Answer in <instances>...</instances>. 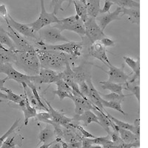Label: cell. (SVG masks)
I'll list each match as a JSON object with an SVG mask.
<instances>
[{"mask_svg":"<svg viewBox=\"0 0 148 148\" xmlns=\"http://www.w3.org/2000/svg\"><path fill=\"white\" fill-rule=\"evenodd\" d=\"M36 53L39 58L41 67L58 72L64 71L67 63H71L75 60L69 54L62 51L36 48Z\"/></svg>","mask_w":148,"mask_h":148,"instance_id":"cell-1","label":"cell"},{"mask_svg":"<svg viewBox=\"0 0 148 148\" xmlns=\"http://www.w3.org/2000/svg\"><path fill=\"white\" fill-rule=\"evenodd\" d=\"M16 51V60L14 63L18 69L25 72L28 76H36L39 74L40 63L36 50L30 51Z\"/></svg>","mask_w":148,"mask_h":148,"instance_id":"cell-2","label":"cell"},{"mask_svg":"<svg viewBox=\"0 0 148 148\" xmlns=\"http://www.w3.org/2000/svg\"><path fill=\"white\" fill-rule=\"evenodd\" d=\"M35 48L47 50V51H62L69 54L74 59H78L82 54V50L84 47L83 42H69L62 45H47L39 40L34 43Z\"/></svg>","mask_w":148,"mask_h":148,"instance_id":"cell-3","label":"cell"},{"mask_svg":"<svg viewBox=\"0 0 148 148\" xmlns=\"http://www.w3.org/2000/svg\"><path fill=\"white\" fill-rule=\"evenodd\" d=\"M84 23L85 26V36L82 39L84 45L89 43L91 45L93 42L100 41L102 38L107 36L104 31H102L99 26L98 25L95 18L88 16Z\"/></svg>","mask_w":148,"mask_h":148,"instance_id":"cell-4","label":"cell"},{"mask_svg":"<svg viewBox=\"0 0 148 148\" xmlns=\"http://www.w3.org/2000/svg\"><path fill=\"white\" fill-rule=\"evenodd\" d=\"M38 34L39 39L47 45H55L60 42H71L70 39L62 34V30L54 26L47 25L42 27L38 31Z\"/></svg>","mask_w":148,"mask_h":148,"instance_id":"cell-5","label":"cell"},{"mask_svg":"<svg viewBox=\"0 0 148 148\" xmlns=\"http://www.w3.org/2000/svg\"><path fill=\"white\" fill-rule=\"evenodd\" d=\"M40 3L41 13L39 14V18L34 22L27 24V25L32 27L36 32H38L42 27L47 25H51V24L57 23L59 21V18L53 13H47L46 11V9L45 8L44 0H40Z\"/></svg>","mask_w":148,"mask_h":148,"instance_id":"cell-6","label":"cell"},{"mask_svg":"<svg viewBox=\"0 0 148 148\" xmlns=\"http://www.w3.org/2000/svg\"><path fill=\"white\" fill-rule=\"evenodd\" d=\"M0 73L6 74L8 80H14L22 85L25 84L27 87L28 84L33 82L32 76L18 72L13 67L11 63H0Z\"/></svg>","mask_w":148,"mask_h":148,"instance_id":"cell-7","label":"cell"},{"mask_svg":"<svg viewBox=\"0 0 148 148\" xmlns=\"http://www.w3.org/2000/svg\"><path fill=\"white\" fill-rule=\"evenodd\" d=\"M8 25L15 30L18 34L25 37L26 39H30L34 42L39 41V37L38 32L35 31L32 27L27 25V24H22L14 20L12 16L8 14Z\"/></svg>","mask_w":148,"mask_h":148,"instance_id":"cell-8","label":"cell"},{"mask_svg":"<svg viewBox=\"0 0 148 148\" xmlns=\"http://www.w3.org/2000/svg\"><path fill=\"white\" fill-rule=\"evenodd\" d=\"M32 76V82L35 84H52L61 79L60 72L40 67L39 74Z\"/></svg>","mask_w":148,"mask_h":148,"instance_id":"cell-9","label":"cell"},{"mask_svg":"<svg viewBox=\"0 0 148 148\" xmlns=\"http://www.w3.org/2000/svg\"><path fill=\"white\" fill-rule=\"evenodd\" d=\"M7 33L10 39L14 42L15 45L16 51H30L36 50L35 47L29 42L28 39H26L21 34L16 32L15 30L12 28L10 25H8Z\"/></svg>","mask_w":148,"mask_h":148,"instance_id":"cell-10","label":"cell"},{"mask_svg":"<svg viewBox=\"0 0 148 148\" xmlns=\"http://www.w3.org/2000/svg\"><path fill=\"white\" fill-rule=\"evenodd\" d=\"M108 67H109V71H105L109 76L108 81L116 83V84H122V85H125L126 84H127L130 75L127 74L125 72V65L124 64H122L121 67H115L114 65H112V64H110Z\"/></svg>","mask_w":148,"mask_h":148,"instance_id":"cell-11","label":"cell"},{"mask_svg":"<svg viewBox=\"0 0 148 148\" xmlns=\"http://www.w3.org/2000/svg\"><path fill=\"white\" fill-rule=\"evenodd\" d=\"M42 99L45 101V102L46 103V105L48 108V113H50V116H51V121L61 125V126L64 127H72L71 124L73 123V119L68 118L64 113H62L59 110H56V109H54L51 104V103L49 102L47 99H45L44 97H42Z\"/></svg>","mask_w":148,"mask_h":148,"instance_id":"cell-12","label":"cell"},{"mask_svg":"<svg viewBox=\"0 0 148 148\" xmlns=\"http://www.w3.org/2000/svg\"><path fill=\"white\" fill-rule=\"evenodd\" d=\"M106 47L102 45L100 41H96L93 42L90 45L89 47V54L93 58L99 59L104 63L106 66L110 65L111 63L110 62L109 59L107 56Z\"/></svg>","mask_w":148,"mask_h":148,"instance_id":"cell-13","label":"cell"},{"mask_svg":"<svg viewBox=\"0 0 148 148\" xmlns=\"http://www.w3.org/2000/svg\"><path fill=\"white\" fill-rule=\"evenodd\" d=\"M121 13V8L117 7L116 10L113 12H108L105 14H99L96 17V21L97 22L98 25L99 26L101 30L104 31V29L106 28L107 26L109 25L110 22L113 21L120 20L119 15Z\"/></svg>","mask_w":148,"mask_h":148,"instance_id":"cell-14","label":"cell"},{"mask_svg":"<svg viewBox=\"0 0 148 148\" xmlns=\"http://www.w3.org/2000/svg\"><path fill=\"white\" fill-rule=\"evenodd\" d=\"M88 63H83L77 67L72 68L74 73V81L78 84L83 82H86L88 79H90V67Z\"/></svg>","mask_w":148,"mask_h":148,"instance_id":"cell-15","label":"cell"},{"mask_svg":"<svg viewBox=\"0 0 148 148\" xmlns=\"http://www.w3.org/2000/svg\"><path fill=\"white\" fill-rule=\"evenodd\" d=\"M86 82H87L88 87H89V97H88L89 101L93 104V106L96 108V110L105 113L106 110H104V108L101 104V97L100 96V93L98 92L97 90L93 86V84H92V81H91V78L88 79L86 81Z\"/></svg>","mask_w":148,"mask_h":148,"instance_id":"cell-16","label":"cell"},{"mask_svg":"<svg viewBox=\"0 0 148 148\" xmlns=\"http://www.w3.org/2000/svg\"><path fill=\"white\" fill-rule=\"evenodd\" d=\"M75 104V114L81 115L87 110L93 111L96 108L87 98L73 96L72 99Z\"/></svg>","mask_w":148,"mask_h":148,"instance_id":"cell-17","label":"cell"},{"mask_svg":"<svg viewBox=\"0 0 148 148\" xmlns=\"http://www.w3.org/2000/svg\"><path fill=\"white\" fill-rule=\"evenodd\" d=\"M23 141L24 137L14 130L6 138L0 148H16V146L22 147Z\"/></svg>","mask_w":148,"mask_h":148,"instance_id":"cell-18","label":"cell"},{"mask_svg":"<svg viewBox=\"0 0 148 148\" xmlns=\"http://www.w3.org/2000/svg\"><path fill=\"white\" fill-rule=\"evenodd\" d=\"M24 90H25V106L22 107V108H19L18 110H21L23 111L24 116H25V120H24V125L27 126V124H28V121L30 119L34 118L36 115V110L34 109V108L30 106V102H29L28 98L27 96V92H26V88H27V85L26 84H23Z\"/></svg>","mask_w":148,"mask_h":148,"instance_id":"cell-19","label":"cell"},{"mask_svg":"<svg viewBox=\"0 0 148 148\" xmlns=\"http://www.w3.org/2000/svg\"><path fill=\"white\" fill-rule=\"evenodd\" d=\"M80 121H83L84 127H87L92 122H95L99 125L97 116L92 110H87L81 115L76 114L73 118V122H78Z\"/></svg>","mask_w":148,"mask_h":148,"instance_id":"cell-20","label":"cell"},{"mask_svg":"<svg viewBox=\"0 0 148 148\" xmlns=\"http://www.w3.org/2000/svg\"><path fill=\"white\" fill-rule=\"evenodd\" d=\"M124 59L125 61V63L129 66L133 71V76L132 79L128 81V84H132V83L135 82L136 80H139L140 79V63H139V59L137 60H135L133 58H130L129 56H124Z\"/></svg>","mask_w":148,"mask_h":148,"instance_id":"cell-21","label":"cell"},{"mask_svg":"<svg viewBox=\"0 0 148 148\" xmlns=\"http://www.w3.org/2000/svg\"><path fill=\"white\" fill-rule=\"evenodd\" d=\"M61 138L67 143H74L81 141L82 137L78 131H76V130L72 127L71 128L63 127L62 136Z\"/></svg>","mask_w":148,"mask_h":148,"instance_id":"cell-22","label":"cell"},{"mask_svg":"<svg viewBox=\"0 0 148 148\" xmlns=\"http://www.w3.org/2000/svg\"><path fill=\"white\" fill-rule=\"evenodd\" d=\"M16 60V53L15 51L6 49L0 45V63H11L14 64Z\"/></svg>","mask_w":148,"mask_h":148,"instance_id":"cell-23","label":"cell"},{"mask_svg":"<svg viewBox=\"0 0 148 148\" xmlns=\"http://www.w3.org/2000/svg\"><path fill=\"white\" fill-rule=\"evenodd\" d=\"M52 127V125L47 124L44 129L41 130L39 135V142L38 145L41 143L47 144L53 141L52 140H53V138H55V135H54L53 129Z\"/></svg>","mask_w":148,"mask_h":148,"instance_id":"cell-24","label":"cell"},{"mask_svg":"<svg viewBox=\"0 0 148 148\" xmlns=\"http://www.w3.org/2000/svg\"><path fill=\"white\" fill-rule=\"evenodd\" d=\"M121 13L123 15H127L129 17L130 22L133 24H140V10L139 8H121Z\"/></svg>","mask_w":148,"mask_h":148,"instance_id":"cell-25","label":"cell"},{"mask_svg":"<svg viewBox=\"0 0 148 148\" xmlns=\"http://www.w3.org/2000/svg\"><path fill=\"white\" fill-rule=\"evenodd\" d=\"M101 0H86L88 16L96 18L99 14Z\"/></svg>","mask_w":148,"mask_h":148,"instance_id":"cell-26","label":"cell"},{"mask_svg":"<svg viewBox=\"0 0 148 148\" xmlns=\"http://www.w3.org/2000/svg\"><path fill=\"white\" fill-rule=\"evenodd\" d=\"M93 113L96 114V116H97L98 120H99V122L100 126L102 127L105 131L108 133L110 131V119L108 116V115L104 112H101V111L95 109L94 110L92 111Z\"/></svg>","mask_w":148,"mask_h":148,"instance_id":"cell-27","label":"cell"},{"mask_svg":"<svg viewBox=\"0 0 148 148\" xmlns=\"http://www.w3.org/2000/svg\"><path fill=\"white\" fill-rule=\"evenodd\" d=\"M119 134L122 141L125 143L130 144L140 141V138L137 137L134 133H132L130 130H128L119 128Z\"/></svg>","mask_w":148,"mask_h":148,"instance_id":"cell-28","label":"cell"},{"mask_svg":"<svg viewBox=\"0 0 148 148\" xmlns=\"http://www.w3.org/2000/svg\"><path fill=\"white\" fill-rule=\"evenodd\" d=\"M99 83L102 85L101 86L102 89L108 90L112 92H116V93H118L119 95H124L122 92L123 89H124V85H122V84L111 82L108 80L101 81Z\"/></svg>","mask_w":148,"mask_h":148,"instance_id":"cell-29","label":"cell"},{"mask_svg":"<svg viewBox=\"0 0 148 148\" xmlns=\"http://www.w3.org/2000/svg\"><path fill=\"white\" fill-rule=\"evenodd\" d=\"M61 79L65 82L68 85H71L72 83L75 82L74 81V73L71 67V63H67L65 66V68L63 71L60 72Z\"/></svg>","mask_w":148,"mask_h":148,"instance_id":"cell-30","label":"cell"},{"mask_svg":"<svg viewBox=\"0 0 148 148\" xmlns=\"http://www.w3.org/2000/svg\"><path fill=\"white\" fill-rule=\"evenodd\" d=\"M73 3L75 5V8H76V15L79 16V17L81 18V20L83 22L87 20L88 18V10H87V6L86 4L82 3V2H79V0H74Z\"/></svg>","mask_w":148,"mask_h":148,"instance_id":"cell-31","label":"cell"},{"mask_svg":"<svg viewBox=\"0 0 148 148\" xmlns=\"http://www.w3.org/2000/svg\"><path fill=\"white\" fill-rule=\"evenodd\" d=\"M0 45H7L10 50L16 51L14 42L12 41L10 37L8 34L7 30H5V29H2V30H0Z\"/></svg>","mask_w":148,"mask_h":148,"instance_id":"cell-32","label":"cell"},{"mask_svg":"<svg viewBox=\"0 0 148 148\" xmlns=\"http://www.w3.org/2000/svg\"><path fill=\"white\" fill-rule=\"evenodd\" d=\"M101 104L104 108H112V109H114L116 110L119 111L121 114L126 116L127 114L125 111L122 110L121 108V102L119 101H106V100L103 99L101 98Z\"/></svg>","mask_w":148,"mask_h":148,"instance_id":"cell-33","label":"cell"},{"mask_svg":"<svg viewBox=\"0 0 148 148\" xmlns=\"http://www.w3.org/2000/svg\"><path fill=\"white\" fill-rule=\"evenodd\" d=\"M105 113L108 115V116L110 118V119L112 121H113V122H114L115 124H116V125L119 127L122 128V129L128 130H130L132 133H134V131H135V126H134V125H130V124H129V123L125 122V121H120V120L117 119L116 118L113 117V116H111L110 114H109V113H108L107 111L105 112Z\"/></svg>","mask_w":148,"mask_h":148,"instance_id":"cell-34","label":"cell"},{"mask_svg":"<svg viewBox=\"0 0 148 148\" xmlns=\"http://www.w3.org/2000/svg\"><path fill=\"white\" fill-rule=\"evenodd\" d=\"M101 97L103 99L106 101H119V102H123L125 101V98L127 96H130L132 94L128 95H119L116 92H110L109 94H100Z\"/></svg>","mask_w":148,"mask_h":148,"instance_id":"cell-35","label":"cell"},{"mask_svg":"<svg viewBox=\"0 0 148 148\" xmlns=\"http://www.w3.org/2000/svg\"><path fill=\"white\" fill-rule=\"evenodd\" d=\"M116 5L119 7L130 8H140L139 2L134 0H117Z\"/></svg>","mask_w":148,"mask_h":148,"instance_id":"cell-36","label":"cell"},{"mask_svg":"<svg viewBox=\"0 0 148 148\" xmlns=\"http://www.w3.org/2000/svg\"><path fill=\"white\" fill-rule=\"evenodd\" d=\"M124 89L129 90L132 92V95H134L136 98L138 104L140 103V86L139 85H130V84H126L124 85Z\"/></svg>","mask_w":148,"mask_h":148,"instance_id":"cell-37","label":"cell"},{"mask_svg":"<svg viewBox=\"0 0 148 148\" xmlns=\"http://www.w3.org/2000/svg\"><path fill=\"white\" fill-rule=\"evenodd\" d=\"M5 92H7V96H8L7 100H9L10 101H12V102L15 103V104H18V103L21 102V101L23 100L24 99L23 96H18V95L16 94V93H14L11 90L8 89V88L6 90Z\"/></svg>","mask_w":148,"mask_h":148,"instance_id":"cell-38","label":"cell"},{"mask_svg":"<svg viewBox=\"0 0 148 148\" xmlns=\"http://www.w3.org/2000/svg\"><path fill=\"white\" fill-rule=\"evenodd\" d=\"M65 1H68V0H52L51 1V7L53 8V13L56 16L57 15L59 10L64 11V9L62 8V4Z\"/></svg>","mask_w":148,"mask_h":148,"instance_id":"cell-39","label":"cell"},{"mask_svg":"<svg viewBox=\"0 0 148 148\" xmlns=\"http://www.w3.org/2000/svg\"><path fill=\"white\" fill-rule=\"evenodd\" d=\"M19 121H20V119H18L16 120V121H14V124L12 125V126L9 128L8 130V131L6 132V133H5L2 137H0V147H1V146L2 145V143L4 142V141L6 139V138L9 135H10L12 132L14 131V130H15L18 127V124H19Z\"/></svg>","mask_w":148,"mask_h":148,"instance_id":"cell-40","label":"cell"},{"mask_svg":"<svg viewBox=\"0 0 148 148\" xmlns=\"http://www.w3.org/2000/svg\"><path fill=\"white\" fill-rule=\"evenodd\" d=\"M110 141H111V140H110V136L108 134L107 136L95 137L94 138H92V145H101V146H103V145L109 143Z\"/></svg>","mask_w":148,"mask_h":148,"instance_id":"cell-41","label":"cell"},{"mask_svg":"<svg viewBox=\"0 0 148 148\" xmlns=\"http://www.w3.org/2000/svg\"><path fill=\"white\" fill-rule=\"evenodd\" d=\"M108 135L110 137V140L113 141V143L114 145H118L119 144L124 142L122 141V139L121 138V137H120L119 133H117V132H115L113 130H110V131L108 133Z\"/></svg>","mask_w":148,"mask_h":148,"instance_id":"cell-42","label":"cell"},{"mask_svg":"<svg viewBox=\"0 0 148 148\" xmlns=\"http://www.w3.org/2000/svg\"><path fill=\"white\" fill-rule=\"evenodd\" d=\"M53 95H57L61 101L64 99H65V98H68V99H72L73 96V95L70 94V93H68L67 92H66V91L64 90L58 89V88L56 90L53 91Z\"/></svg>","mask_w":148,"mask_h":148,"instance_id":"cell-43","label":"cell"},{"mask_svg":"<svg viewBox=\"0 0 148 148\" xmlns=\"http://www.w3.org/2000/svg\"><path fill=\"white\" fill-rule=\"evenodd\" d=\"M35 120L36 121L46 123L48 120H51V116L48 112H43V113H36L35 116Z\"/></svg>","mask_w":148,"mask_h":148,"instance_id":"cell-44","label":"cell"},{"mask_svg":"<svg viewBox=\"0 0 148 148\" xmlns=\"http://www.w3.org/2000/svg\"><path fill=\"white\" fill-rule=\"evenodd\" d=\"M55 84H56V86H57L58 89L64 90H65L66 92H67L68 93L73 95L72 94L73 91H72V89H71V88L65 82L63 81V80L60 79V80H59L58 82H56Z\"/></svg>","mask_w":148,"mask_h":148,"instance_id":"cell-45","label":"cell"},{"mask_svg":"<svg viewBox=\"0 0 148 148\" xmlns=\"http://www.w3.org/2000/svg\"><path fill=\"white\" fill-rule=\"evenodd\" d=\"M79 90H80L82 94L84 97L88 99V97H89V87H88L87 82H83L79 84Z\"/></svg>","mask_w":148,"mask_h":148,"instance_id":"cell-46","label":"cell"},{"mask_svg":"<svg viewBox=\"0 0 148 148\" xmlns=\"http://www.w3.org/2000/svg\"><path fill=\"white\" fill-rule=\"evenodd\" d=\"M140 146V141H137L135 143H125V142H122V143L119 144L118 145H113V148H133V147H139Z\"/></svg>","mask_w":148,"mask_h":148,"instance_id":"cell-47","label":"cell"},{"mask_svg":"<svg viewBox=\"0 0 148 148\" xmlns=\"http://www.w3.org/2000/svg\"><path fill=\"white\" fill-rule=\"evenodd\" d=\"M100 42L102 44L103 46L105 47H115L116 46V43L113 39H110L108 36H105L100 40Z\"/></svg>","mask_w":148,"mask_h":148,"instance_id":"cell-48","label":"cell"},{"mask_svg":"<svg viewBox=\"0 0 148 148\" xmlns=\"http://www.w3.org/2000/svg\"><path fill=\"white\" fill-rule=\"evenodd\" d=\"M0 16L5 19L7 25H8V14L7 8L5 4L0 5Z\"/></svg>","mask_w":148,"mask_h":148,"instance_id":"cell-49","label":"cell"},{"mask_svg":"<svg viewBox=\"0 0 148 148\" xmlns=\"http://www.w3.org/2000/svg\"><path fill=\"white\" fill-rule=\"evenodd\" d=\"M113 5H114V3H113L112 2H110V1H108V0H104V7H103L102 9H100L99 14H105V13L110 12V9L111 6H113Z\"/></svg>","mask_w":148,"mask_h":148,"instance_id":"cell-50","label":"cell"},{"mask_svg":"<svg viewBox=\"0 0 148 148\" xmlns=\"http://www.w3.org/2000/svg\"><path fill=\"white\" fill-rule=\"evenodd\" d=\"M92 145H93L92 142V138H82L81 148H90Z\"/></svg>","mask_w":148,"mask_h":148,"instance_id":"cell-51","label":"cell"},{"mask_svg":"<svg viewBox=\"0 0 148 148\" xmlns=\"http://www.w3.org/2000/svg\"><path fill=\"white\" fill-rule=\"evenodd\" d=\"M135 126V131L134 134L137 137L140 138V119H137L134 121V125Z\"/></svg>","mask_w":148,"mask_h":148,"instance_id":"cell-52","label":"cell"},{"mask_svg":"<svg viewBox=\"0 0 148 148\" xmlns=\"http://www.w3.org/2000/svg\"><path fill=\"white\" fill-rule=\"evenodd\" d=\"M8 77L6 76L5 78L2 79H0V90L1 91H6V90L8 89L7 88H5V83L8 81Z\"/></svg>","mask_w":148,"mask_h":148,"instance_id":"cell-53","label":"cell"},{"mask_svg":"<svg viewBox=\"0 0 148 148\" xmlns=\"http://www.w3.org/2000/svg\"><path fill=\"white\" fill-rule=\"evenodd\" d=\"M48 148H61V145L59 142L56 141L54 143H53L51 146L49 147Z\"/></svg>","mask_w":148,"mask_h":148,"instance_id":"cell-54","label":"cell"},{"mask_svg":"<svg viewBox=\"0 0 148 148\" xmlns=\"http://www.w3.org/2000/svg\"><path fill=\"white\" fill-rule=\"evenodd\" d=\"M56 141V140H54V141H51V142H50V143H47V144H43V145H42V146L39 147V148H48L49 147L51 146V145H52L53 143H54Z\"/></svg>","mask_w":148,"mask_h":148,"instance_id":"cell-55","label":"cell"},{"mask_svg":"<svg viewBox=\"0 0 148 148\" xmlns=\"http://www.w3.org/2000/svg\"><path fill=\"white\" fill-rule=\"evenodd\" d=\"M0 99H2L7 100L8 99L7 94H5V93H3V92H2L1 91H0Z\"/></svg>","mask_w":148,"mask_h":148,"instance_id":"cell-56","label":"cell"},{"mask_svg":"<svg viewBox=\"0 0 148 148\" xmlns=\"http://www.w3.org/2000/svg\"><path fill=\"white\" fill-rule=\"evenodd\" d=\"M73 1H74V0H68V2H69V3H68V5H67V8H68L71 6V3H73Z\"/></svg>","mask_w":148,"mask_h":148,"instance_id":"cell-57","label":"cell"},{"mask_svg":"<svg viewBox=\"0 0 148 148\" xmlns=\"http://www.w3.org/2000/svg\"><path fill=\"white\" fill-rule=\"evenodd\" d=\"M108 1H110V2H112L113 3L116 4V2H117V0H108Z\"/></svg>","mask_w":148,"mask_h":148,"instance_id":"cell-58","label":"cell"},{"mask_svg":"<svg viewBox=\"0 0 148 148\" xmlns=\"http://www.w3.org/2000/svg\"><path fill=\"white\" fill-rule=\"evenodd\" d=\"M79 2H82V3L86 4V0H79Z\"/></svg>","mask_w":148,"mask_h":148,"instance_id":"cell-59","label":"cell"},{"mask_svg":"<svg viewBox=\"0 0 148 148\" xmlns=\"http://www.w3.org/2000/svg\"><path fill=\"white\" fill-rule=\"evenodd\" d=\"M2 29H4V28H3V27H2V26L1 25H0V30H2Z\"/></svg>","mask_w":148,"mask_h":148,"instance_id":"cell-60","label":"cell"}]
</instances>
